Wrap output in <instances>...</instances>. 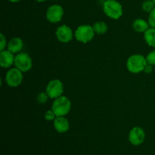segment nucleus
Returning a JSON list of instances; mask_svg holds the SVG:
<instances>
[{"label":"nucleus","mask_w":155,"mask_h":155,"mask_svg":"<svg viewBox=\"0 0 155 155\" xmlns=\"http://www.w3.org/2000/svg\"><path fill=\"white\" fill-rule=\"evenodd\" d=\"M95 31L92 26L81 25L79 26L74 33V36L78 42L82 43H88L93 39L95 36Z\"/></svg>","instance_id":"obj_4"},{"label":"nucleus","mask_w":155,"mask_h":155,"mask_svg":"<svg viewBox=\"0 0 155 155\" xmlns=\"http://www.w3.org/2000/svg\"><path fill=\"white\" fill-rule=\"evenodd\" d=\"M148 24L150 27L155 28V7L149 13V17H148Z\"/></svg>","instance_id":"obj_21"},{"label":"nucleus","mask_w":155,"mask_h":155,"mask_svg":"<svg viewBox=\"0 0 155 155\" xmlns=\"http://www.w3.org/2000/svg\"><path fill=\"white\" fill-rule=\"evenodd\" d=\"M103 11L108 18L118 20L123 16V7L117 0H106L103 5Z\"/></svg>","instance_id":"obj_3"},{"label":"nucleus","mask_w":155,"mask_h":155,"mask_svg":"<svg viewBox=\"0 0 155 155\" xmlns=\"http://www.w3.org/2000/svg\"><path fill=\"white\" fill-rule=\"evenodd\" d=\"M152 71H153V66L148 64L145 66V69H144V72L146 73V74H151Z\"/></svg>","instance_id":"obj_23"},{"label":"nucleus","mask_w":155,"mask_h":155,"mask_svg":"<svg viewBox=\"0 0 155 155\" xmlns=\"http://www.w3.org/2000/svg\"><path fill=\"white\" fill-rule=\"evenodd\" d=\"M54 128L59 133H64L69 130L70 123L64 117H57L54 120Z\"/></svg>","instance_id":"obj_12"},{"label":"nucleus","mask_w":155,"mask_h":155,"mask_svg":"<svg viewBox=\"0 0 155 155\" xmlns=\"http://www.w3.org/2000/svg\"><path fill=\"white\" fill-rule=\"evenodd\" d=\"M48 98H49V96L46 93V92H40L37 96V101L39 104H45L48 101Z\"/></svg>","instance_id":"obj_18"},{"label":"nucleus","mask_w":155,"mask_h":155,"mask_svg":"<svg viewBox=\"0 0 155 155\" xmlns=\"http://www.w3.org/2000/svg\"><path fill=\"white\" fill-rule=\"evenodd\" d=\"M71 109V102L66 96L55 98L51 105V110L54 112L56 117H65L69 114Z\"/></svg>","instance_id":"obj_2"},{"label":"nucleus","mask_w":155,"mask_h":155,"mask_svg":"<svg viewBox=\"0 0 155 155\" xmlns=\"http://www.w3.org/2000/svg\"><path fill=\"white\" fill-rule=\"evenodd\" d=\"M147 63L152 66H155V50L150 51L146 56Z\"/></svg>","instance_id":"obj_19"},{"label":"nucleus","mask_w":155,"mask_h":155,"mask_svg":"<svg viewBox=\"0 0 155 155\" xmlns=\"http://www.w3.org/2000/svg\"><path fill=\"white\" fill-rule=\"evenodd\" d=\"M55 35L59 42H62V43H68L72 40L74 34L73 33L71 27L64 24V25L58 27L55 32Z\"/></svg>","instance_id":"obj_9"},{"label":"nucleus","mask_w":155,"mask_h":155,"mask_svg":"<svg viewBox=\"0 0 155 155\" xmlns=\"http://www.w3.org/2000/svg\"><path fill=\"white\" fill-rule=\"evenodd\" d=\"M8 1L12 2H18L21 1V0H8Z\"/></svg>","instance_id":"obj_24"},{"label":"nucleus","mask_w":155,"mask_h":155,"mask_svg":"<svg viewBox=\"0 0 155 155\" xmlns=\"http://www.w3.org/2000/svg\"><path fill=\"white\" fill-rule=\"evenodd\" d=\"M46 19L50 23H58L61 21L64 16V9L59 5H52L46 11Z\"/></svg>","instance_id":"obj_8"},{"label":"nucleus","mask_w":155,"mask_h":155,"mask_svg":"<svg viewBox=\"0 0 155 155\" xmlns=\"http://www.w3.org/2000/svg\"><path fill=\"white\" fill-rule=\"evenodd\" d=\"M145 133L142 128L135 127L130 130L129 134V140L133 145H140L145 141Z\"/></svg>","instance_id":"obj_10"},{"label":"nucleus","mask_w":155,"mask_h":155,"mask_svg":"<svg viewBox=\"0 0 155 155\" xmlns=\"http://www.w3.org/2000/svg\"><path fill=\"white\" fill-rule=\"evenodd\" d=\"M44 117H45V119L47 121H54V120L57 117L55 114H54V112L52 110H47L45 113V116Z\"/></svg>","instance_id":"obj_20"},{"label":"nucleus","mask_w":155,"mask_h":155,"mask_svg":"<svg viewBox=\"0 0 155 155\" xmlns=\"http://www.w3.org/2000/svg\"><path fill=\"white\" fill-rule=\"evenodd\" d=\"M92 27H93L95 33L98 35H104V33H107V30H108L107 24L104 21L95 22L92 26Z\"/></svg>","instance_id":"obj_16"},{"label":"nucleus","mask_w":155,"mask_h":155,"mask_svg":"<svg viewBox=\"0 0 155 155\" xmlns=\"http://www.w3.org/2000/svg\"><path fill=\"white\" fill-rule=\"evenodd\" d=\"M45 92L49 96V98L55 99L61 96L64 93V86L60 80H52L47 84Z\"/></svg>","instance_id":"obj_6"},{"label":"nucleus","mask_w":155,"mask_h":155,"mask_svg":"<svg viewBox=\"0 0 155 155\" xmlns=\"http://www.w3.org/2000/svg\"><path fill=\"white\" fill-rule=\"evenodd\" d=\"M144 39L149 46L155 47V28L150 27L144 33Z\"/></svg>","instance_id":"obj_15"},{"label":"nucleus","mask_w":155,"mask_h":155,"mask_svg":"<svg viewBox=\"0 0 155 155\" xmlns=\"http://www.w3.org/2000/svg\"><path fill=\"white\" fill-rule=\"evenodd\" d=\"M15 56L9 50H2L0 52V66L2 68H8L15 64Z\"/></svg>","instance_id":"obj_11"},{"label":"nucleus","mask_w":155,"mask_h":155,"mask_svg":"<svg viewBox=\"0 0 155 155\" xmlns=\"http://www.w3.org/2000/svg\"><path fill=\"white\" fill-rule=\"evenodd\" d=\"M8 50L12 51V53H20V51L23 49L24 42L23 40L19 37H15L11 39L7 45Z\"/></svg>","instance_id":"obj_13"},{"label":"nucleus","mask_w":155,"mask_h":155,"mask_svg":"<svg viewBox=\"0 0 155 155\" xmlns=\"http://www.w3.org/2000/svg\"><path fill=\"white\" fill-rule=\"evenodd\" d=\"M148 64L146 58L139 54L130 56L127 61V68L132 74H139L144 71L145 66Z\"/></svg>","instance_id":"obj_1"},{"label":"nucleus","mask_w":155,"mask_h":155,"mask_svg":"<svg viewBox=\"0 0 155 155\" xmlns=\"http://www.w3.org/2000/svg\"><path fill=\"white\" fill-rule=\"evenodd\" d=\"M23 81V72L17 68L9 70L5 75V82L10 87H18Z\"/></svg>","instance_id":"obj_7"},{"label":"nucleus","mask_w":155,"mask_h":155,"mask_svg":"<svg viewBox=\"0 0 155 155\" xmlns=\"http://www.w3.org/2000/svg\"><path fill=\"white\" fill-rule=\"evenodd\" d=\"M155 5L153 2L152 0H146L142 3V10L145 12H150L154 8Z\"/></svg>","instance_id":"obj_17"},{"label":"nucleus","mask_w":155,"mask_h":155,"mask_svg":"<svg viewBox=\"0 0 155 155\" xmlns=\"http://www.w3.org/2000/svg\"><path fill=\"white\" fill-rule=\"evenodd\" d=\"M15 68L19 69L23 73L28 72L33 66V61L27 53L20 52L15 55Z\"/></svg>","instance_id":"obj_5"},{"label":"nucleus","mask_w":155,"mask_h":155,"mask_svg":"<svg viewBox=\"0 0 155 155\" xmlns=\"http://www.w3.org/2000/svg\"><path fill=\"white\" fill-rule=\"evenodd\" d=\"M6 38L5 37L4 35L2 33L0 34V51L5 50L6 47Z\"/></svg>","instance_id":"obj_22"},{"label":"nucleus","mask_w":155,"mask_h":155,"mask_svg":"<svg viewBox=\"0 0 155 155\" xmlns=\"http://www.w3.org/2000/svg\"><path fill=\"white\" fill-rule=\"evenodd\" d=\"M35 1H36V2H45V1H47V0H35Z\"/></svg>","instance_id":"obj_25"},{"label":"nucleus","mask_w":155,"mask_h":155,"mask_svg":"<svg viewBox=\"0 0 155 155\" xmlns=\"http://www.w3.org/2000/svg\"><path fill=\"white\" fill-rule=\"evenodd\" d=\"M55 1H57V0H55Z\"/></svg>","instance_id":"obj_27"},{"label":"nucleus","mask_w":155,"mask_h":155,"mask_svg":"<svg viewBox=\"0 0 155 155\" xmlns=\"http://www.w3.org/2000/svg\"><path fill=\"white\" fill-rule=\"evenodd\" d=\"M150 25L148 21H145L143 19H136L133 24V30L138 33H145L146 30L150 28Z\"/></svg>","instance_id":"obj_14"},{"label":"nucleus","mask_w":155,"mask_h":155,"mask_svg":"<svg viewBox=\"0 0 155 155\" xmlns=\"http://www.w3.org/2000/svg\"><path fill=\"white\" fill-rule=\"evenodd\" d=\"M152 1H153V2H154V4L155 5V0H152Z\"/></svg>","instance_id":"obj_26"}]
</instances>
